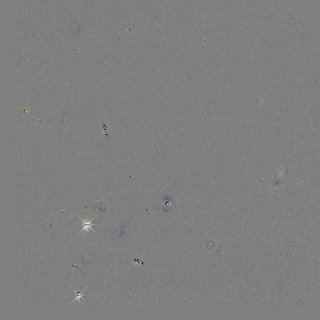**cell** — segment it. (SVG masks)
<instances>
[{
    "mask_svg": "<svg viewBox=\"0 0 320 320\" xmlns=\"http://www.w3.org/2000/svg\"><path fill=\"white\" fill-rule=\"evenodd\" d=\"M83 228L82 229V230H81L80 232H81V231H83L84 230L89 231V229H90L91 230H93L92 227H93V226L95 225V224H93L92 223V221L91 220L89 221H85V220L83 219Z\"/></svg>",
    "mask_w": 320,
    "mask_h": 320,
    "instance_id": "cell-1",
    "label": "cell"
},
{
    "mask_svg": "<svg viewBox=\"0 0 320 320\" xmlns=\"http://www.w3.org/2000/svg\"><path fill=\"white\" fill-rule=\"evenodd\" d=\"M84 296H85V295L84 293H83V291H79V292H78V293H77V297L74 299V300L73 302H72L71 304H73V303H74L75 302H77V301H78V300L80 299H83V297Z\"/></svg>",
    "mask_w": 320,
    "mask_h": 320,
    "instance_id": "cell-2",
    "label": "cell"
}]
</instances>
